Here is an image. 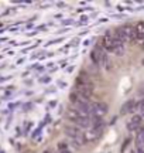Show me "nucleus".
Segmentation results:
<instances>
[{"label":"nucleus","mask_w":144,"mask_h":153,"mask_svg":"<svg viewBox=\"0 0 144 153\" xmlns=\"http://www.w3.org/2000/svg\"><path fill=\"white\" fill-rule=\"evenodd\" d=\"M140 126H141V116L140 115H136L133 119L127 123V128L130 131H136V129H139Z\"/></svg>","instance_id":"1"},{"label":"nucleus","mask_w":144,"mask_h":153,"mask_svg":"<svg viewBox=\"0 0 144 153\" xmlns=\"http://www.w3.org/2000/svg\"><path fill=\"white\" fill-rule=\"evenodd\" d=\"M134 106H136V102L134 101H129L124 104L123 106V112H129V111H134Z\"/></svg>","instance_id":"2"},{"label":"nucleus","mask_w":144,"mask_h":153,"mask_svg":"<svg viewBox=\"0 0 144 153\" xmlns=\"http://www.w3.org/2000/svg\"><path fill=\"white\" fill-rule=\"evenodd\" d=\"M62 153H69V152H62Z\"/></svg>","instance_id":"4"},{"label":"nucleus","mask_w":144,"mask_h":153,"mask_svg":"<svg viewBox=\"0 0 144 153\" xmlns=\"http://www.w3.org/2000/svg\"><path fill=\"white\" fill-rule=\"evenodd\" d=\"M134 28H136L137 34H141V36H144V22H140Z\"/></svg>","instance_id":"3"}]
</instances>
